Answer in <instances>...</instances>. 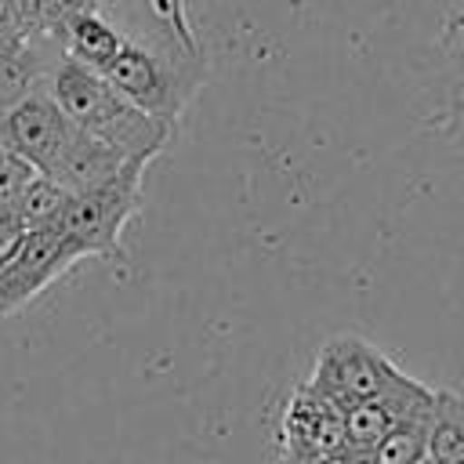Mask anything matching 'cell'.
<instances>
[{
  "label": "cell",
  "instance_id": "obj_19",
  "mask_svg": "<svg viewBox=\"0 0 464 464\" xmlns=\"http://www.w3.org/2000/svg\"><path fill=\"white\" fill-rule=\"evenodd\" d=\"M14 11H18V22L29 36H40L44 25H40V0H14Z\"/></svg>",
  "mask_w": 464,
  "mask_h": 464
},
{
  "label": "cell",
  "instance_id": "obj_21",
  "mask_svg": "<svg viewBox=\"0 0 464 464\" xmlns=\"http://www.w3.org/2000/svg\"><path fill=\"white\" fill-rule=\"evenodd\" d=\"M326 464H337V460H326Z\"/></svg>",
  "mask_w": 464,
  "mask_h": 464
},
{
  "label": "cell",
  "instance_id": "obj_5",
  "mask_svg": "<svg viewBox=\"0 0 464 464\" xmlns=\"http://www.w3.org/2000/svg\"><path fill=\"white\" fill-rule=\"evenodd\" d=\"M279 446L283 464H326L344 457V406L304 377L283 406Z\"/></svg>",
  "mask_w": 464,
  "mask_h": 464
},
{
  "label": "cell",
  "instance_id": "obj_16",
  "mask_svg": "<svg viewBox=\"0 0 464 464\" xmlns=\"http://www.w3.org/2000/svg\"><path fill=\"white\" fill-rule=\"evenodd\" d=\"M36 36H29L18 22V11H14V0H0V58H18L25 54V47L33 44Z\"/></svg>",
  "mask_w": 464,
  "mask_h": 464
},
{
  "label": "cell",
  "instance_id": "obj_15",
  "mask_svg": "<svg viewBox=\"0 0 464 464\" xmlns=\"http://www.w3.org/2000/svg\"><path fill=\"white\" fill-rule=\"evenodd\" d=\"M94 7H102V0H40V25H44L47 36L58 40L62 29H65L76 14L94 11Z\"/></svg>",
  "mask_w": 464,
  "mask_h": 464
},
{
  "label": "cell",
  "instance_id": "obj_1",
  "mask_svg": "<svg viewBox=\"0 0 464 464\" xmlns=\"http://www.w3.org/2000/svg\"><path fill=\"white\" fill-rule=\"evenodd\" d=\"M123 33L127 40L102 76L134 105L178 127L181 112L192 105L207 80V58L199 40H185L167 22H156L145 33Z\"/></svg>",
  "mask_w": 464,
  "mask_h": 464
},
{
  "label": "cell",
  "instance_id": "obj_17",
  "mask_svg": "<svg viewBox=\"0 0 464 464\" xmlns=\"http://www.w3.org/2000/svg\"><path fill=\"white\" fill-rule=\"evenodd\" d=\"M149 7H152L170 29H178L185 40H196V33H192V25H188V14H185V0H149Z\"/></svg>",
  "mask_w": 464,
  "mask_h": 464
},
{
  "label": "cell",
  "instance_id": "obj_2",
  "mask_svg": "<svg viewBox=\"0 0 464 464\" xmlns=\"http://www.w3.org/2000/svg\"><path fill=\"white\" fill-rule=\"evenodd\" d=\"M51 98L65 109L69 120H76L87 134H94L98 141L112 145L120 156L127 160H156L170 138H174V123L145 112L141 105H134L127 94H120L102 72L80 65L76 58L62 54L51 72H47V83Z\"/></svg>",
  "mask_w": 464,
  "mask_h": 464
},
{
  "label": "cell",
  "instance_id": "obj_8",
  "mask_svg": "<svg viewBox=\"0 0 464 464\" xmlns=\"http://www.w3.org/2000/svg\"><path fill=\"white\" fill-rule=\"evenodd\" d=\"M431 399H435V388H428L424 381H417V377L399 370L384 392L348 402L344 406V442H348V453H373L377 442L392 431V424L399 417H406L410 410H417V406H424Z\"/></svg>",
  "mask_w": 464,
  "mask_h": 464
},
{
  "label": "cell",
  "instance_id": "obj_9",
  "mask_svg": "<svg viewBox=\"0 0 464 464\" xmlns=\"http://www.w3.org/2000/svg\"><path fill=\"white\" fill-rule=\"evenodd\" d=\"M123 40H127V33H123L102 7L76 14V18L62 29V36H58L62 51H65L69 58H76L80 65L94 69V72H105V69L112 65V58L120 54Z\"/></svg>",
  "mask_w": 464,
  "mask_h": 464
},
{
  "label": "cell",
  "instance_id": "obj_20",
  "mask_svg": "<svg viewBox=\"0 0 464 464\" xmlns=\"http://www.w3.org/2000/svg\"><path fill=\"white\" fill-rule=\"evenodd\" d=\"M424 464H439V460H431V457H428V460H424Z\"/></svg>",
  "mask_w": 464,
  "mask_h": 464
},
{
  "label": "cell",
  "instance_id": "obj_4",
  "mask_svg": "<svg viewBox=\"0 0 464 464\" xmlns=\"http://www.w3.org/2000/svg\"><path fill=\"white\" fill-rule=\"evenodd\" d=\"M83 138H87V130L65 116V109L51 98L47 87L25 91L0 116V141L11 145L14 152H22L40 174H47L54 181Z\"/></svg>",
  "mask_w": 464,
  "mask_h": 464
},
{
  "label": "cell",
  "instance_id": "obj_13",
  "mask_svg": "<svg viewBox=\"0 0 464 464\" xmlns=\"http://www.w3.org/2000/svg\"><path fill=\"white\" fill-rule=\"evenodd\" d=\"M439 47H442L446 72H450V105L446 109H464V7L446 18Z\"/></svg>",
  "mask_w": 464,
  "mask_h": 464
},
{
  "label": "cell",
  "instance_id": "obj_18",
  "mask_svg": "<svg viewBox=\"0 0 464 464\" xmlns=\"http://www.w3.org/2000/svg\"><path fill=\"white\" fill-rule=\"evenodd\" d=\"M22 236H25L22 218H18L14 210H0V265L14 254V246L22 243Z\"/></svg>",
  "mask_w": 464,
  "mask_h": 464
},
{
  "label": "cell",
  "instance_id": "obj_12",
  "mask_svg": "<svg viewBox=\"0 0 464 464\" xmlns=\"http://www.w3.org/2000/svg\"><path fill=\"white\" fill-rule=\"evenodd\" d=\"M69 196H72V192H69L65 185H58V181H54V178H47V174H36V178L25 185V192L18 196L14 214L22 218V225H25V228L54 225V221H58V214L65 210Z\"/></svg>",
  "mask_w": 464,
  "mask_h": 464
},
{
  "label": "cell",
  "instance_id": "obj_7",
  "mask_svg": "<svg viewBox=\"0 0 464 464\" xmlns=\"http://www.w3.org/2000/svg\"><path fill=\"white\" fill-rule=\"evenodd\" d=\"M395 373H399V366L377 344H370L355 334H334L319 348L308 381H315L326 395H334L341 406H348L355 399L384 392Z\"/></svg>",
  "mask_w": 464,
  "mask_h": 464
},
{
  "label": "cell",
  "instance_id": "obj_6",
  "mask_svg": "<svg viewBox=\"0 0 464 464\" xmlns=\"http://www.w3.org/2000/svg\"><path fill=\"white\" fill-rule=\"evenodd\" d=\"M76 261H83V257L65 239V232L58 225L25 228L14 254L0 265V315H11L18 308H25L54 279H62Z\"/></svg>",
  "mask_w": 464,
  "mask_h": 464
},
{
  "label": "cell",
  "instance_id": "obj_14",
  "mask_svg": "<svg viewBox=\"0 0 464 464\" xmlns=\"http://www.w3.org/2000/svg\"><path fill=\"white\" fill-rule=\"evenodd\" d=\"M40 170L22 156L14 152L11 145L0 141V210H14L18 196L25 192V185L36 178Z\"/></svg>",
  "mask_w": 464,
  "mask_h": 464
},
{
  "label": "cell",
  "instance_id": "obj_10",
  "mask_svg": "<svg viewBox=\"0 0 464 464\" xmlns=\"http://www.w3.org/2000/svg\"><path fill=\"white\" fill-rule=\"evenodd\" d=\"M431 413H435V399L399 417L370 453L373 464H424L431 450Z\"/></svg>",
  "mask_w": 464,
  "mask_h": 464
},
{
  "label": "cell",
  "instance_id": "obj_11",
  "mask_svg": "<svg viewBox=\"0 0 464 464\" xmlns=\"http://www.w3.org/2000/svg\"><path fill=\"white\" fill-rule=\"evenodd\" d=\"M431 460L439 464H464V395L439 388L435 413H431Z\"/></svg>",
  "mask_w": 464,
  "mask_h": 464
},
{
  "label": "cell",
  "instance_id": "obj_3",
  "mask_svg": "<svg viewBox=\"0 0 464 464\" xmlns=\"http://www.w3.org/2000/svg\"><path fill=\"white\" fill-rule=\"evenodd\" d=\"M149 163H127L116 178L72 192L65 210L58 214V228L80 250V257H120L123 228L141 210V181Z\"/></svg>",
  "mask_w": 464,
  "mask_h": 464
}]
</instances>
